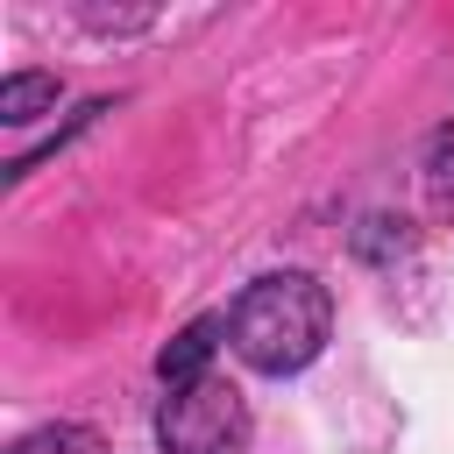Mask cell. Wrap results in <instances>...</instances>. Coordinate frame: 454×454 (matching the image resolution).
I'll use <instances>...</instances> for the list:
<instances>
[{
    "mask_svg": "<svg viewBox=\"0 0 454 454\" xmlns=\"http://www.w3.org/2000/svg\"><path fill=\"white\" fill-rule=\"evenodd\" d=\"M14 454H106V440L92 433V426H35L28 440H14Z\"/></svg>",
    "mask_w": 454,
    "mask_h": 454,
    "instance_id": "5b68a950",
    "label": "cell"
},
{
    "mask_svg": "<svg viewBox=\"0 0 454 454\" xmlns=\"http://www.w3.org/2000/svg\"><path fill=\"white\" fill-rule=\"evenodd\" d=\"M220 333H227V319H192L163 355H156V376H163V390H184V383H199V376H213V348H220Z\"/></svg>",
    "mask_w": 454,
    "mask_h": 454,
    "instance_id": "3957f363",
    "label": "cell"
},
{
    "mask_svg": "<svg viewBox=\"0 0 454 454\" xmlns=\"http://www.w3.org/2000/svg\"><path fill=\"white\" fill-rule=\"evenodd\" d=\"M326 333H333V298H326V284L312 270H270L227 312V348L262 376L305 369L326 348Z\"/></svg>",
    "mask_w": 454,
    "mask_h": 454,
    "instance_id": "6da1fadb",
    "label": "cell"
},
{
    "mask_svg": "<svg viewBox=\"0 0 454 454\" xmlns=\"http://www.w3.org/2000/svg\"><path fill=\"white\" fill-rule=\"evenodd\" d=\"M355 248L362 255H404V220H369V234Z\"/></svg>",
    "mask_w": 454,
    "mask_h": 454,
    "instance_id": "52a82bcc",
    "label": "cell"
},
{
    "mask_svg": "<svg viewBox=\"0 0 454 454\" xmlns=\"http://www.w3.org/2000/svg\"><path fill=\"white\" fill-rule=\"evenodd\" d=\"M426 192H433L440 206H454V128H440V135L426 142Z\"/></svg>",
    "mask_w": 454,
    "mask_h": 454,
    "instance_id": "8992f818",
    "label": "cell"
},
{
    "mask_svg": "<svg viewBox=\"0 0 454 454\" xmlns=\"http://www.w3.org/2000/svg\"><path fill=\"white\" fill-rule=\"evenodd\" d=\"M57 106V71H7L0 78V121L7 128H28Z\"/></svg>",
    "mask_w": 454,
    "mask_h": 454,
    "instance_id": "277c9868",
    "label": "cell"
},
{
    "mask_svg": "<svg viewBox=\"0 0 454 454\" xmlns=\"http://www.w3.org/2000/svg\"><path fill=\"white\" fill-rule=\"evenodd\" d=\"M156 447L163 454H241L248 447V397L227 376H199L156 404Z\"/></svg>",
    "mask_w": 454,
    "mask_h": 454,
    "instance_id": "7a4b0ae2",
    "label": "cell"
}]
</instances>
